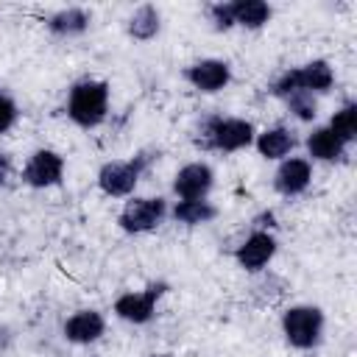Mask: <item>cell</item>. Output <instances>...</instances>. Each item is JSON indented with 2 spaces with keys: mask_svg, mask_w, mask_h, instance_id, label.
Returning <instances> with one entry per match:
<instances>
[{
  "mask_svg": "<svg viewBox=\"0 0 357 357\" xmlns=\"http://www.w3.org/2000/svg\"><path fill=\"white\" fill-rule=\"evenodd\" d=\"M181 75H184V81H187L192 89H198V92H204V95H215V92H220V89L229 86V81H231V67H229V61H223V59H198V61L187 64Z\"/></svg>",
  "mask_w": 357,
  "mask_h": 357,
  "instance_id": "cell-11",
  "label": "cell"
},
{
  "mask_svg": "<svg viewBox=\"0 0 357 357\" xmlns=\"http://www.w3.org/2000/svg\"><path fill=\"white\" fill-rule=\"evenodd\" d=\"M151 357H170V354H151Z\"/></svg>",
  "mask_w": 357,
  "mask_h": 357,
  "instance_id": "cell-25",
  "label": "cell"
},
{
  "mask_svg": "<svg viewBox=\"0 0 357 357\" xmlns=\"http://www.w3.org/2000/svg\"><path fill=\"white\" fill-rule=\"evenodd\" d=\"M271 226H273V212H271V209L262 212V215L254 220V229H265V231H271Z\"/></svg>",
  "mask_w": 357,
  "mask_h": 357,
  "instance_id": "cell-24",
  "label": "cell"
},
{
  "mask_svg": "<svg viewBox=\"0 0 357 357\" xmlns=\"http://www.w3.org/2000/svg\"><path fill=\"white\" fill-rule=\"evenodd\" d=\"M284 103H287L290 114L296 120H301V123H312L318 117V100L310 92H293V95L284 98Z\"/></svg>",
  "mask_w": 357,
  "mask_h": 357,
  "instance_id": "cell-21",
  "label": "cell"
},
{
  "mask_svg": "<svg viewBox=\"0 0 357 357\" xmlns=\"http://www.w3.org/2000/svg\"><path fill=\"white\" fill-rule=\"evenodd\" d=\"M296 145H298V137L287 126H271V128H265V131H259L254 137L257 153L262 159H268V162H282V159L293 156Z\"/></svg>",
  "mask_w": 357,
  "mask_h": 357,
  "instance_id": "cell-14",
  "label": "cell"
},
{
  "mask_svg": "<svg viewBox=\"0 0 357 357\" xmlns=\"http://www.w3.org/2000/svg\"><path fill=\"white\" fill-rule=\"evenodd\" d=\"M335 86V70L326 59H312L298 67H287L282 75L271 81V95L273 98H287L293 92H310V95H326Z\"/></svg>",
  "mask_w": 357,
  "mask_h": 357,
  "instance_id": "cell-3",
  "label": "cell"
},
{
  "mask_svg": "<svg viewBox=\"0 0 357 357\" xmlns=\"http://www.w3.org/2000/svg\"><path fill=\"white\" fill-rule=\"evenodd\" d=\"M126 31H128V36L137 39V42H151V39H156V33L162 31V14H159V8L151 6V3L137 6V8L131 11L128 22H126Z\"/></svg>",
  "mask_w": 357,
  "mask_h": 357,
  "instance_id": "cell-18",
  "label": "cell"
},
{
  "mask_svg": "<svg viewBox=\"0 0 357 357\" xmlns=\"http://www.w3.org/2000/svg\"><path fill=\"white\" fill-rule=\"evenodd\" d=\"M324 326H326L324 310L315 304H293L282 312V335L298 351L315 349L324 337Z\"/></svg>",
  "mask_w": 357,
  "mask_h": 357,
  "instance_id": "cell-5",
  "label": "cell"
},
{
  "mask_svg": "<svg viewBox=\"0 0 357 357\" xmlns=\"http://www.w3.org/2000/svg\"><path fill=\"white\" fill-rule=\"evenodd\" d=\"M8 176H11V156L0 153V187L8 181Z\"/></svg>",
  "mask_w": 357,
  "mask_h": 357,
  "instance_id": "cell-23",
  "label": "cell"
},
{
  "mask_svg": "<svg viewBox=\"0 0 357 357\" xmlns=\"http://www.w3.org/2000/svg\"><path fill=\"white\" fill-rule=\"evenodd\" d=\"M170 206L162 195H142V198H131L126 201V206L117 215V226L126 234H148L153 229H159L167 218Z\"/></svg>",
  "mask_w": 357,
  "mask_h": 357,
  "instance_id": "cell-6",
  "label": "cell"
},
{
  "mask_svg": "<svg viewBox=\"0 0 357 357\" xmlns=\"http://www.w3.org/2000/svg\"><path fill=\"white\" fill-rule=\"evenodd\" d=\"M229 14H231V28L259 31L271 22L273 8L265 0H229Z\"/></svg>",
  "mask_w": 357,
  "mask_h": 357,
  "instance_id": "cell-16",
  "label": "cell"
},
{
  "mask_svg": "<svg viewBox=\"0 0 357 357\" xmlns=\"http://www.w3.org/2000/svg\"><path fill=\"white\" fill-rule=\"evenodd\" d=\"M276 248H279V243H276L273 231L254 229V231L237 245L234 259H237V265H240L245 273H259V271H265V268L271 265V259L276 257Z\"/></svg>",
  "mask_w": 357,
  "mask_h": 357,
  "instance_id": "cell-9",
  "label": "cell"
},
{
  "mask_svg": "<svg viewBox=\"0 0 357 357\" xmlns=\"http://www.w3.org/2000/svg\"><path fill=\"white\" fill-rule=\"evenodd\" d=\"M159 159V151H139L128 159H114V162H103L98 170V187L103 195L109 198H128L142 173L151 167V162Z\"/></svg>",
  "mask_w": 357,
  "mask_h": 357,
  "instance_id": "cell-4",
  "label": "cell"
},
{
  "mask_svg": "<svg viewBox=\"0 0 357 357\" xmlns=\"http://www.w3.org/2000/svg\"><path fill=\"white\" fill-rule=\"evenodd\" d=\"M215 187V170L206 162H187L173 176V195L178 201H201L209 198Z\"/></svg>",
  "mask_w": 357,
  "mask_h": 357,
  "instance_id": "cell-10",
  "label": "cell"
},
{
  "mask_svg": "<svg viewBox=\"0 0 357 357\" xmlns=\"http://www.w3.org/2000/svg\"><path fill=\"white\" fill-rule=\"evenodd\" d=\"M61 335H64L67 343H75V346L98 343V340L106 335V318H103L98 310H75V312L64 321Z\"/></svg>",
  "mask_w": 357,
  "mask_h": 357,
  "instance_id": "cell-13",
  "label": "cell"
},
{
  "mask_svg": "<svg viewBox=\"0 0 357 357\" xmlns=\"http://www.w3.org/2000/svg\"><path fill=\"white\" fill-rule=\"evenodd\" d=\"M271 184L284 198H296V195L307 192V187L312 184V162L307 156H287V159H282Z\"/></svg>",
  "mask_w": 357,
  "mask_h": 357,
  "instance_id": "cell-12",
  "label": "cell"
},
{
  "mask_svg": "<svg viewBox=\"0 0 357 357\" xmlns=\"http://www.w3.org/2000/svg\"><path fill=\"white\" fill-rule=\"evenodd\" d=\"M304 145H307L310 162H340V159L346 156V151H349V145H346L343 139H337L329 126L312 128V131L307 134Z\"/></svg>",
  "mask_w": 357,
  "mask_h": 357,
  "instance_id": "cell-15",
  "label": "cell"
},
{
  "mask_svg": "<svg viewBox=\"0 0 357 357\" xmlns=\"http://www.w3.org/2000/svg\"><path fill=\"white\" fill-rule=\"evenodd\" d=\"M17 117H20V106H17V100H14L8 92L0 89V134H6V131L17 123Z\"/></svg>",
  "mask_w": 357,
  "mask_h": 357,
  "instance_id": "cell-22",
  "label": "cell"
},
{
  "mask_svg": "<svg viewBox=\"0 0 357 357\" xmlns=\"http://www.w3.org/2000/svg\"><path fill=\"white\" fill-rule=\"evenodd\" d=\"M89 25H92V14L81 6H67V8H59L56 14L47 17V31L53 36H61V39L81 36L89 31Z\"/></svg>",
  "mask_w": 357,
  "mask_h": 357,
  "instance_id": "cell-17",
  "label": "cell"
},
{
  "mask_svg": "<svg viewBox=\"0 0 357 357\" xmlns=\"http://www.w3.org/2000/svg\"><path fill=\"white\" fill-rule=\"evenodd\" d=\"M64 170H67V162H64V156L59 151H53V148H36L28 156L20 178L31 190H47V187H59L64 181Z\"/></svg>",
  "mask_w": 357,
  "mask_h": 357,
  "instance_id": "cell-8",
  "label": "cell"
},
{
  "mask_svg": "<svg viewBox=\"0 0 357 357\" xmlns=\"http://www.w3.org/2000/svg\"><path fill=\"white\" fill-rule=\"evenodd\" d=\"M167 293V284L165 282H151L148 287L142 290H128V293H120L114 298V315L120 321H128L134 326H142L148 321H153L156 315V307H159V298Z\"/></svg>",
  "mask_w": 357,
  "mask_h": 357,
  "instance_id": "cell-7",
  "label": "cell"
},
{
  "mask_svg": "<svg viewBox=\"0 0 357 357\" xmlns=\"http://www.w3.org/2000/svg\"><path fill=\"white\" fill-rule=\"evenodd\" d=\"M167 215L176 223H184V226H204V223H212L218 218V206L209 198H201V201H176Z\"/></svg>",
  "mask_w": 357,
  "mask_h": 357,
  "instance_id": "cell-19",
  "label": "cell"
},
{
  "mask_svg": "<svg viewBox=\"0 0 357 357\" xmlns=\"http://www.w3.org/2000/svg\"><path fill=\"white\" fill-rule=\"evenodd\" d=\"M332 128V134L337 139H343L349 148L357 142V103L354 100H346L343 106H337L326 123Z\"/></svg>",
  "mask_w": 357,
  "mask_h": 357,
  "instance_id": "cell-20",
  "label": "cell"
},
{
  "mask_svg": "<svg viewBox=\"0 0 357 357\" xmlns=\"http://www.w3.org/2000/svg\"><path fill=\"white\" fill-rule=\"evenodd\" d=\"M257 128L251 120L245 117H223V114H209L201 120L198 126V137L195 142L204 151H215V153H237L254 145Z\"/></svg>",
  "mask_w": 357,
  "mask_h": 357,
  "instance_id": "cell-1",
  "label": "cell"
},
{
  "mask_svg": "<svg viewBox=\"0 0 357 357\" xmlns=\"http://www.w3.org/2000/svg\"><path fill=\"white\" fill-rule=\"evenodd\" d=\"M109 81L100 78H81L67 92V117L78 128H98L109 117Z\"/></svg>",
  "mask_w": 357,
  "mask_h": 357,
  "instance_id": "cell-2",
  "label": "cell"
}]
</instances>
